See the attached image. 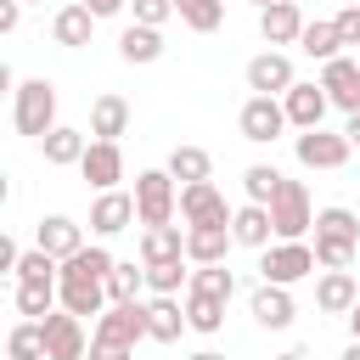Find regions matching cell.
I'll return each mask as SVG.
<instances>
[{
    "mask_svg": "<svg viewBox=\"0 0 360 360\" xmlns=\"http://www.w3.org/2000/svg\"><path fill=\"white\" fill-rule=\"evenodd\" d=\"M118 259L101 248V242H84L73 259H62V276H56V292H62V309L73 315H101L112 298H107V270Z\"/></svg>",
    "mask_w": 360,
    "mask_h": 360,
    "instance_id": "obj_1",
    "label": "cell"
},
{
    "mask_svg": "<svg viewBox=\"0 0 360 360\" xmlns=\"http://www.w3.org/2000/svg\"><path fill=\"white\" fill-rule=\"evenodd\" d=\"M360 253V219L354 208L332 202V208H315V259L321 270H349Z\"/></svg>",
    "mask_w": 360,
    "mask_h": 360,
    "instance_id": "obj_2",
    "label": "cell"
},
{
    "mask_svg": "<svg viewBox=\"0 0 360 360\" xmlns=\"http://www.w3.org/2000/svg\"><path fill=\"white\" fill-rule=\"evenodd\" d=\"M11 124H17V135L45 141L56 129V84L51 79H22L11 90Z\"/></svg>",
    "mask_w": 360,
    "mask_h": 360,
    "instance_id": "obj_3",
    "label": "cell"
},
{
    "mask_svg": "<svg viewBox=\"0 0 360 360\" xmlns=\"http://www.w3.org/2000/svg\"><path fill=\"white\" fill-rule=\"evenodd\" d=\"M264 208H270V225H276L281 242H304V231H315V202H309L304 180H281Z\"/></svg>",
    "mask_w": 360,
    "mask_h": 360,
    "instance_id": "obj_4",
    "label": "cell"
},
{
    "mask_svg": "<svg viewBox=\"0 0 360 360\" xmlns=\"http://www.w3.org/2000/svg\"><path fill=\"white\" fill-rule=\"evenodd\" d=\"M174 208H180V180L169 169H141L135 174V214H141V225H174Z\"/></svg>",
    "mask_w": 360,
    "mask_h": 360,
    "instance_id": "obj_5",
    "label": "cell"
},
{
    "mask_svg": "<svg viewBox=\"0 0 360 360\" xmlns=\"http://www.w3.org/2000/svg\"><path fill=\"white\" fill-rule=\"evenodd\" d=\"M315 264H321V259H315V242H281V236H276V242L264 248V259H259V276L276 281V287H298L304 276H315Z\"/></svg>",
    "mask_w": 360,
    "mask_h": 360,
    "instance_id": "obj_6",
    "label": "cell"
},
{
    "mask_svg": "<svg viewBox=\"0 0 360 360\" xmlns=\"http://www.w3.org/2000/svg\"><path fill=\"white\" fill-rule=\"evenodd\" d=\"M349 152H354V141H349L343 129H326V124H315V129H298V135H292V158H298L304 169H343V163H349Z\"/></svg>",
    "mask_w": 360,
    "mask_h": 360,
    "instance_id": "obj_7",
    "label": "cell"
},
{
    "mask_svg": "<svg viewBox=\"0 0 360 360\" xmlns=\"http://www.w3.org/2000/svg\"><path fill=\"white\" fill-rule=\"evenodd\" d=\"M236 129H242V141L270 146V141H281L292 124H287L281 96H248V101H242V112H236Z\"/></svg>",
    "mask_w": 360,
    "mask_h": 360,
    "instance_id": "obj_8",
    "label": "cell"
},
{
    "mask_svg": "<svg viewBox=\"0 0 360 360\" xmlns=\"http://www.w3.org/2000/svg\"><path fill=\"white\" fill-rule=\"evenodd\" d=\"M39 326H45V360H90L84 315H73V309H51Z\"/></svg>",
    "mask_w": 360,
    "mask_h": 360,
    "instance_id": "obj_9",
    "label": "cell"
},
{
    "mask_svg": "<svg viewBox=\"0 0 360 360\" xmlns=\"http://www.w3.org/2000/svg\"><path fill=\"white\" fill-rule=\"evenodd\" d=\"M236 208H225V191L214 180H191L180 186V219L186 225H231Z\"/></svg>",
    "mask_w": 360,
    "mask_h": 360,
    "instance_id": "obj_10",
    "label": "cell"
},
{
    "mask_svg": "<svg viewBox=\"0 0 360 360\" xmlns=\"http://www.w3.org/2000/svg\"><path fill=\"white\" fill-rule=\"evenodd\" d=\"M281 107H287V124H292V129H315V124H326L332 96H326L321 79H298V84L281 96Z\"/></svg>",
    "mask_w": 360,
    "mask_h": 360,
    "instance_id": "obj_11",
    "label": "cell"
},
{
    "mask_svg": "<svg viewBox=\"0 0 360 360\" xmlns=\"http://www.w3.org/2000/svg\"><path fill=\"white\" fill-rule=\"evenodd\" d=\"M96 338L135 349V343L146 338V298H135V304H107V309L96 315Z\"/></svg>",
    "mask_w": 360,
    "mask_h": 360,
    "instance_id": "obj_12",
    "label": "cell"
},
{
    "mask_svg": "<svg viewBox=\"0 0 360 360\" xmlns=\"http://www.w3.org/2000/svg\"><path fill=\"white\" fill-rule=\"evenodd\" d=\"M292 84H298V73H292V56L287 51H259L248 62V90L253 96H287Z\"/></svg>",
    "mask_w": 360,
    "mask_h": 360,
    "instance_id": "obj_13",
    "label": "cell"
},
{
    "mask_svg": "<svg viewBox=\"0 0 360 360\" xmlns=\"http://www.w3.org/2000/svg\"><path fill=\"white\" fill-rule=\"evenodd\" d=\"M180 332H191L186 298H180V292H152V298H146V338H152V343H180Z\"/></svg>",
    "mask_w": 360,
    "mask_h": 360,
    "instance_id": "obj_14",
    "label": "cell"
},
{
    "mask_svg": "<svg viewBox=\"0 0 360 360\" xmlns=\"http://www.w3.org/2000/svg\"><path fill=\"white\" fill-rule=\"evenodd\" d=\"M141 214H135V191H96V202H90V231L96 236H118V231H129Z\"/></svg>",
    "mask_w": 360,
    "mask_h": 360,
    "instance_id": "obj_15",
    "label": "cell"
},
{
    "mask_svg": "<svg viewBox=\"0 0 360 360\" xmlns=\"http://www.w3.org/2000/svg\"><path fill=\"white\" fill-rule=\"evenodd\" d=\"M248 309H253V321H259L264 332H287V326H292V315H298L292 287H276V281H259V287H253V298H248Z\"/></svg>",
    "mask_w": 360,
    "mask_h": 360,
    "instance_id": "obj_16",
    "label": "cell"
},
{
    "mask_svg": "<svg viewBox=\"0 0 360 360\" xmlns=\"http://www.w3.org/2000/svg\"><path fill=\"white\" fill-rule=\"evenodd\" d=\"M79 174L90 180V191H112L124 180V146L118 141H90V152L79 158Z\"/></svg>",
    "mask_w": 360,
    "mask_h": 360,
    "instance_id": "obj_17",
    "label": "cell"
},
{
    "mask_svg": "<svg viewBox=\"0 0 360 360\" xmlns=\"http://www.w3.org/2000/svg\"><path fill=\"white\" fill-rule=\"evenodd\" d=\"M321 84H326V96H332L338 112H360V62L354 56L321 62Z\"/></svg>",
    "mask_w": 360,
    "mask_h": 360,
    "instance_id": "obj_18",
    "label": "cell"
},
{
    "mask_svg": "<svg viewBox=\"0 0 360 360\" xmlns=\"http://www.w3.org/2000/svg\"><path fill=\"white\" fill-rule=\"evenodd\" d=\"M259 34H264V45H270V51L298 45V34H304V11H298L292 0H276V6H264V11H259Z\"/></svg>",
    "mask_w": 360,
    "mask_h": 360,
    "instance_id": "obj_19",
    "label": "cell"
},
{
    "mask_svg": "<svg viewBox=\"0 0 360 360\" xmlns=\"http://www.w3.org/2000/svg\"><path fill=\"white\" fill-rule=\"evenodd\" d=\"M231 248H236L231 225H186V259L191 264H225Z\"/></svg>",
    "mask_w": 360,
    "mask_h": 360,
    "instance_id": "obj_20",
    "label": "cell"
},
{
    "mask_svg": "<svg viewBox=\"0 0 360 360\" xmlns=\"http://www.w3.org/2000/svg\"><path fill=\"white\" fill-rule=\"evenodd\" d=\"M96 22H101V17H96L84 0H73V6H62V11L51 17V39H56V45H68V51H79V45H90Z\"/></svg>",
    "mask_w": 360,
    "mask_h": 360,
    "instance_id": "obj_21",
    "label": "cell"
},
{
    "mask_svg": "<svg viewBox=\"0 0 360 360\" xmlns=\"http://www.w3.org/2000/svg\"><path fill=\"white\" fill-rule=\"evenodd\" d=\"M34 242H39L45 253H56V259H73V253L84 248V225L68 219V214H45L39 231H34Z\"/></svg>",
    "mask_w": 360,
    "mask_h": 360,
    "instance_id": "obj_22",
    "label": "cell"
},
{
    "mask_svg": "<svg viewBox=\"0 0 360 360\" xmlns=\"http://www.w3.org/2000/svg\"><path fill=\"white\" fill-rule=\"evenodd\" d=\"M118 135H129V101L107 90L90 101V141H118Z\"/></svg>",
    "mask_w": 360,
    "mask_h": 360,
    "instance_id": "obj_23",
    "label": "cell"
},
{
    "mask_svg": "<svg viewBox=\"0 0 360 360\" xmlns=\"http://www.w3.org/2000/svg\"><path fill=\"white\" fill-rule=\"evenodd\" d=\"M39 152H45V163H51V169H79V158L90 152V135H84V129H73V124H56V129L39 141Z\"/></svg>",
    "mask_w": 360,
    "mask_h": 360,
    "instance_id": "obj_24",
    "label": "cell"
},
{
    "mask_svg": "<svg viewBox=\"0 0 360 360\" xmlns=\"http://www.w3.org/2000/svg\"><path fill=\"white\" fill-rule=\"evenodd\" d=\"M231 236H236V248H270V236H276V225H270V208L264 202H242L236 214H231Z\"/></svg>",
    "mask_w": 360,
    "mask_h": 360,
    "instance_id": "obj_25",
    "label": "cell"
},
{
    "mask_svg": "<svg viewBox=\"0 0 360 360\" xmlns=\"http://www.w3.org/2000/svg\"><path fill=\"white\" fill-rule=\"evenodd\" d=\"M354 298H360V281H354L349 270H321V281H315V304H321V315H349Z\"/></svg>",
    "mask_w": 360,
    "mask_h": 360,
    "instance_id": "obj_26",
    "label": "cell"
},
{
    "mask_svg": "<svg viewBox=\"0 0 360 360\" xmlns=\"http://www.w3.org/2000/svg\"><path fill=\"white\" fill-rule=\"evenodd\" d=\"M118 56H124L129 68H146V62H158V56H163V28L129 22V28L118 34Z\"/></svg>",
    "mask_w": 360,
    "mask_h": 360,
    "instance_id": "obj_27",
    "label": "cell"
},
{
    "mask_svg": "<svg viewBox=\"0 0 360 360\" xmlns=\"http://www.w3.org/2000/svg\"><path fill=\"white\" fill-rule=\"evenodd\" d=\"M186 259V231L180 225H141V264Z\"/></svg>",
    "mask_w": 360,
    "mask_h": 360,
    "instance_id": "obj_28",
    "label": "cell"
},
{
    "mask_svg": "<svg viewBox=\"0 0 360 360\" xmlns=\"http://www.w3.org/2000/svg\"><path fill=\"white\" fill-rule=\"evenodd\" d=\"M180 298H186V321H191V332L214 338V332L225 326V298H214V292H197V287H186Z\"/></svg>",
    "mask_w": 360,
    "mask_h": 360,
    "instance_id": "obj_29",
    "label": "cell"
},
{
    "mask_svg": "<svg viewBox=\"0 0 360 360\" xmlns=\"http://www.w3.org/2000/svg\"><path fill=\"white\" fill-rule=\"evenodd\" d=\"M11 304H17V315H28V321H45V315L62 304V292H56V281H17Z\"/></svg>",
    "mask_w": 360,
    "mask_h": 360,
    "instance_id": "obj_30",
    "label": "cell"
},
{
    "mask_svg": "<svg viewBox=\"0 0 360 360\" xmlns=\"http://www.w3.org/2000/svg\"><path fill=\"white\" fill-rule=\"evenodd\" d=\"M298 51L304 56H315V62H332V56H343V39H338V22L326 17H315V22H304V34H298Z\"/></svg>",
    "mask_w": 360,
    "mask_h": 360,
    "instance_id": "obj_31",
    "label": "cell"
},
{
    "mask_svg": "<svg viewBox=\"0 0 360 360\" xmlns=\"http://www.w3.org/2000/svg\"><path fill=\"white\" fill-rule=\"evenodd\" d=\"M141 287H146V264L118 259V264L107 270V298H112V304H135V298H141Z\"/></svg>",
    "mask_w": 360,
    "mask_h": 360,
    "instance_id": "obj_32",
    "label": "cell"
},
{
    "mask_svg": "<svg viewBox=\"0 0 360 360\" xmlns=\"http://www.w3.org/2000/svg\"><path fill=\"white\" fill-rule=\"evenodd\" d=\"M6 360H45V326L22 315V321L6 332Z\"/></svg>",
    "mask_w": 360,
    "mask_h": 360,
    "instance_id": "obj_33",
    "label": "cell"
},
{
    "mask_svg": "<svg viewBox=\"0 0 360 360\" xmlns=\"http://www.w3.org/2000/svg\"><path fill=\"white\" fill-rule=\"evenodd\" d=\"M163 169H169V174H174L180 186H191V180H208V174H214V158H208L202 146H174Z\"/></svg>",
    "mask_w": 360,
    "mask_h": 360,
    "instance_id": "obj_34",
    "label": "cell"
},
{
    "mask_svg": "<svg viewBox=\"0 0 360 360\" xmlns=\"http://www.w3.org/2000/svg\"><path fill=\"white\" fill-rule=\"evenodd\" d=\"M174 17L191 28V34H214L225 22V0H174Z\"/></svg>",
    "mask_w": 360,
    "mask_h": 360,
    "instance_id": "obj_35",
    "label": "cell"
},
{
    "mask_svg": "<svg viewBox=\"0 0 360 360\" xmlns=\"http://www.w3.org/2000/svg\"><path fill=\"white\" fill-rule=\"evenodd\" d=\"M191 259H163V264H146V292H186L191 287Z\"/></svg>",
    "mask_w": 360,
    "mask_h": 360,
    "instance_id": "obj_36",
    "label": "cell"
},
{
    "mask_svg": "<svg viewBox=\"0 0 360 360\" xmlns=\"http://www.w3.org/2000/svg\"><path fill=\"white\" fill-rule=\"evenodd\" d=\"M281 180H287V174H281L276 163H248V169H242V191H248V202H270Z\"/></svg>",
    "mask_w": 360,
    "mask_h": 360,
    "instance_id": "obj_37",
    "label": "cell"
},
{
    "mask_svg": "<svg viewBox=\"0 0 360 360\" xmlns=\"http://www.w3.org/2000/svg\"><path fill=\"white\" fill-rule=\"evenodd\" d=\"M191 287H197V292H214V298H225V304H231L236 276H231V264H191Z\"/></svg>",
    "mask_w": 360,
    "mask_h": 360,
    "instance_id": "obj_38",
    "label": "cell"
},
{
    "mask_svg": "<svg viewBox=\"0 0 360 360\" xmlns=\"http://www.w3.org/2000/svg\"><path fill=\"white\" fill-rule=\"evenodd\" d=\"M129 11H135V22H146V28H163V22L174 17V0H129Z\"/></svg>",
    "mask_w": 360,
    "mask_h": 360,
    "instance_id": "obj_39",
    "label": "cell"
},
{
    "mask_svg": "<svg viewBox=\"0 0 360 360\" xmlns=\"http://www.w3.org/2000/svg\"><path fill=\"white\" fill-rule=\"evenodd\" d=\"M332 22H338V39H343L349 51H360V6H343Z\"/></svg>",
    "mask_w": 360,
    "mask_h": 360,
    "instance_id": "obj_40",
    "label": "cell"
},
{
    "mask_svg": "<svg viewBox=\"0 0 360 360\" xmlns=\"http://www.w3.org/2000/svg\"><path fill=\"white\" fill-rule=\"evenodd\" d=\"M90 360H135V349L107 343V338H96V332H90Z\"/></svg>",
    "mask_w": 360,
    "mask_h": 360,
    "instance_id": "obj_41",
    "label": "cell"
},
{
    "mask_svg": "<svg viewBox=\"0 0 360 360\" xmlns=\"http://www.w3.org/2000/svg\"><path fill=\"white\" fill-rule=\"evenodd\" d=\"M22 22V0H0V34H17Z\"/></svg>",
    "mask_w": 360,
    "mask_h": 360,
    "instance_id": "obj_42",
    "label": "cell"
},
{
    "mask_svg": "<svg viewBox=\"0 0 360 360\" xmlns=\"http://www.w3.org/2000/svg\"><path fill=\"white\" fill-rule=\"evenodd\" d=\"M17 259H22V248L11 236H0V270H17Z\"/></svg>",
    "mask_w": 360,
    "mask_h": 360,
    "instance_id": "obj_43",
    "label": "cell"
},
{
    "mask_svg": "<svg viewBox=\"0 0 360 360\" xmlns=\"http://www.w3.org/2000/svg\"><path fill=\"white\" fill-rule=\"evenodd\" d=\"M84 6H90V11H96V17H118V11H124V6H129V0H84Z\"/></svg>",
    "mask_w": 360,
    "mask_h": 360,
    "instance_id": "obj_44",
    "label": "cell"
},
{
    "mask_svg": "<svg viewBox=\"0 0 360 360\" xmlns=\"http://www.w3.org/2000/svg\"><path fill=\"white\" fill-rule=\"evenodd\" d=\"M343 135L354 141V152H360V112H349V124H343Z\"/></svg>",
    "mask_w": 360,
    "mask_h": 360,
    "instance_id": "obj_45",
    "label": "cell"
},
{
    "mask_svg": "<svg viewBox=\"0 0 360 360\" xmlns=\"http://www.w3.org/2000/svg\"><path fill=\"white\" fill-rule=\"evenodd\" d=\"M343 321H349V338H360V298H354V309H349Z\"/></svg>",
    "mask_w": 360,
    "mask_h": 360,
    "instance_id": "obj_46",
    "label": "cell"
},
{
    "mask_svg": "<svg viewBox=\"0 0 360 360\" xmlns=\"http://www.w3.org/2000/svg\"><path fill=\"white\" fill-rule=\"evenodd\" d=\"M186 360H225L219 349H197V354H186Z\"/></svg>",
    "mask_w": 360,
    "mask_h": 360,
    "instance_id": "obj_47",
    "label": "cell"
},
{
    "mask_svg": "<svg viewBox=\"0 0 360 360\" xmlns=\"http://www.w3.org/2000/svg\"><path fill=\"white\" fill-rule=\"evenodd\" d=\"M338 360H360V338H349V349H343Z\"/></svg>",
    "mask_w": 360,
    "mask_h": 360,
    "instance_id": "obj_48",
    "label": "cell"
},
{
    "mask_svg": "<svg viewBox=\"0 0 360 360\" xmlns=\"http://www.w3.org/2000/svg\"><path fill=\"white\" fill-rule=\"evenodd\" d=\"M276 360H309V354H304V349H287V354H276Z\"/></svg>",
    "mask_w": 360,
    "mask_h": 360,
    "instance_id": "obj_49",
    "label": "cell"
},
{
    "mask_svg": "<svg viewBox=\"0 0 360 360\" xmlns=\"http://www.w3.org/2000/svg\"><path fill=\"white\" fill-rule=\"evenodd\" d=\"M248 6H259V11H264V6H276V0H248Z\"/></svg>",
    "mask_w": 360,
    "mask_h": 360,
    "instance_id": "obj_50",
    "label": "cell"
},
{
    "mask_svg": "<svg viewBox=\"0 0 360 360\" xmlns=\"http://www.w3.org/2000/svg\"><path fill=\"white\" fill-rule=\"evenodd\" d=\"M343 6H360V0H343Z\"/></svg>",
    "mask_w": 360,
    "mask_h": 360,
    "instance_id": "obj_51",
    "label": "cell"
},
{
    "mask_svg": "<svg viewBox=\"0 0 360 360\" xmlns=\"http://www.w3.org/2000/svg\"><path fill=\"white\" fill-rule=\"evenodd\" d=\"M22 6H39V0H22Z\"/></svg>",
    "mask_w": 360,
    "mask_h": 360,
    "instance_id": "obj_52",
    "label": "cell"
},
{
    "mask_svg": "<svg viewBox=\"0 0 360 360\" xmlns=\"http://www.w3.org/2000/svg\"><path fill=\"white\" fill-rule=\"evenodd\" d=\"M354 62H360V51H354Z\"/></svg>",
    "mask_w": 360,
    "mask_h": 360,
    "instance_id": "obj_53",
    "label": "cell"
}]
</instances>
